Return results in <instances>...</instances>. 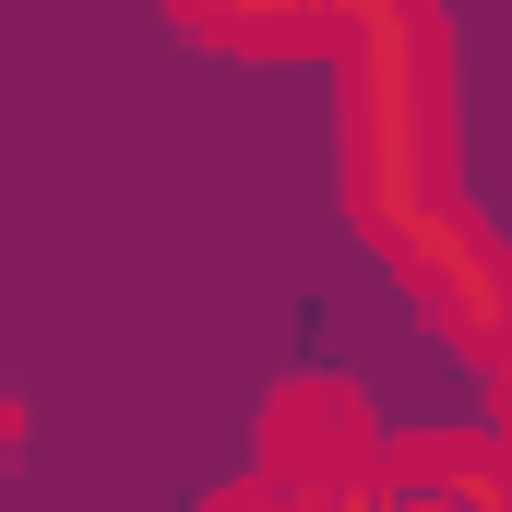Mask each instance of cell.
<instances>
[{
    "label": "cell",
    "mask_w": 512,
    "mask_h": 512,
    "mask_svg": "<svg viewBox=\"0 0 512 512\" xmlns=\"http://www.w3.org/2000/svg\"><path fill=\"white\" fill-rule=\"evenodd\" d=\"M346 215L358 239L405 251L453 203V24L417 0L346 12Z\"/></svg>",
    "instance_id": "1"
},
{
    "label": "cell",
    "mask_w": 512,
    "mask_h": 512,
    "mask_svg": "<svg viewBox=\"0 0 512 512\" xmlns=\"http://www.w3.org/2000/svg\"><path fill=\"white\" fill-rule=\"evenodd\" d=\"M262 489L286 512H382V429H370L358 382L298 370L262 405Z\"/></svg>",
    "instance_id": "2"
},
{
    "label": "cell",
    "mask_w": 512,
    "mask_h": 512,
    "mask_svg": "<svg viewBox=\"0 0 512 512\" xmlns=\"http://www.w3.org/2000/svg\"><path fill=\"white\" fill-rule=\"evenodd\" d=\"M393 274H405V298H417L465 358H501L512 346V251L477 227V203H441V215L393 251Z\"/></svg>",
    "instance_id": "3"
},
{
    "label": "cell",
    "mask_w": 512,
    "mask_h": 512,
    "mask_svg": "<svg viewBox=\"0 0 512 512\" xmlns=\"http://www.w3.org/2000/svg\"><path fill=\"white\" fill-rule=\"evenodd\" d=\"M382 512H512V453L501 429H405L382 441Z\"/></svg>",
    "instance_id": "4"
},
{
    "label": "cell",
    "mask_w": 512,
    "mask_h": 512,
    "mask_svg": "<svg viewBox=\"0 0 512 512\" xmlns=\"http://www.w3.org/2000/svg\"><path fill=\"white\" fill-rule=\"evenodd\" d=\"M179 24L203 48H239V60H346V12L334 0H298V12H215V0H179Z\"/></svg>",
    "instance_id": "5"
},
{
    "label": "cell",
    "mask_w": 512,
    "mask_h": 512,
    "mask_svg": "<svg viewBox=\"0 0 512 512\" xmlns=\"http://www.w3.org/2000/svg\"><path fill=\"white\" fill-rule=\"evenodd\" d=\"M203 512H286V501H274L262 477H227V489H215V501H203Z\"/></svg>",
    "instance_id": "6"
},
{
    "label": "cell",
    "mask_w": 512,
    "mask_h": 512,
    "mask_svg": "<svg viewBox=\"0 0 512 512\" xmlns=\"http://www.w3.org/2000/svg\"><path fill=\"white\" fill-rule=\"evenodd\" d=\"M489 417H501V453H512V346L489 358Z\"/></svg>",
    "instance_id": "7"
},
{
    "label": "cell",
    "mask_w": 512,
    "mask_h": 512,
    "mask_svg": "<svg viewBox=\"0 0 512 512\" xmlns=\"http://www.w3.org/2000/svg\"><path fill=\"white\" fill-rule=\"evenodd\" d=\"M0 453H12V382H0Z\"/></svg>",
    "instance_id": "8"
}]
</instances>
